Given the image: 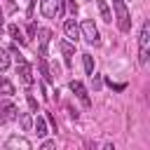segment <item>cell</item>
I'll list each match as a JSON object with an SVG mask.
<instances>
[{
    "label": "cell",
    "mask_w": 150,
    "mask_h": 150,
    "mask_svg": "<svg viewBox=\"0 0 150 150\" xmlns=\"http://www.w3.org/2000/svg\"><path fill=\"white\" fill-rule=\"evenodd\" d=\"M12 54H14V59H16V75L21 77V82L26 84V87H30L33 82H35V77H33V68H30V63L21 56V52L16 49V47H12L9 49Z\"/></svg>",
    "instance_id": "cell-1"
},
{
    "label": "cell",
    "mask_w": 150,
    "mask_h": 150,
    "mask_svg": "<svg viewBox=\"0 0 150 150\" xmlns=\"http://www.w3.org/2000/svg\"><path fill=\"white\" fill-rule=\"evenodd\" d=\"M110 2H112V9H115V16L112 19L117 21V28L122 33H129L131 30V14H129L124 0H110Z\"/></svg>",
    "instance_id": "cell-2"
},
{
    "label": "cell",
    "mask_w": 150,
    "mask_h": 150,
    "mask_svg": "<svg viewBox=\"0 0 150 150\" xmlns=\"http://www.w3.org/2000/svg\"><path fill=\"white\" fill-rule=\"evenodd\" d=\"M150 59V23L143 21L141 33H138V63L145 66Z\"/></svg>",
    "instance_id": "cell-3"
},
{
    "label": "cell",
    "mask_w": 150,
    "mask_h": 150,
    "mask_svg": "<svg viewBox=\"0 0 150 150\" xmlns=\"http://www.w3.org/2000/svg\"><path fill=\"white\" fill-rule=\"evenodd\" d=\"M80 38H84L89 45H94V47H98L101 45V33H98V28H96V23L91 21V19H84L82 23H80Z\"/></svg>",
    "instance_id": "cell-4"
},
{
    "label": "cell",
    "mask_w": 150,
    "mask_h": 150,
    "mask_svg": "<svg viewBox=\"0 0 150 150\" xmlns=\"http://www.w3.org/2000/svg\"><path fill=\"white\" fill-rule=\"evenodd\" d=\"M40 14L45 19H54L63 14V0H40Z\"/></svg>",
    "instance_id": "cell-5"
},
{
    "label": "cell",
    "mask_w": 150,
    "mask_h": 150,
    "mask_svg": "<svg viewBox=\"0 0 150 150\" xmlns=\"http://www.w3.org/2000/svg\"><path fill=\"white\" fill-rule=\"evenodd\" d=\"M19 117V108H16V103H12V101H2L0 103V127H5L7 122H12V120H16Z\"/></svg>",
    "instance_id": "cell-6"
},
{
    "label": "cell",
    "mask_w": 150,
    "mask_h": 150,
    "mask_svg": "<svg viewBox=\"0 0 150 150\" xmlns=\"http://www.w3.org/2000/svg\"><path fill=\"white\" fill-rule=\"evenodd\" d=\"M68 87H70V91H73V94H75V96L80 98V103H82V105H87V108L91 105L89 91H87V87H84V84H82L80 80H70V84H68Z\"/></svg>",
    "instance_id": "cell-7"
},
{
    "label": "cell",
    "mask_w": 150,
    "mask_h": 150,
    "mask_svg": "<svg viewBox=\"0 0 150 150\" xmlns=\"http://www.w3.org/2000/svg\"><path fill=\"white\" fill-rule=\"evenodd\" d=\"M63 33H66V40H68V42H73V45L80 40V26H77L75 16H70V19H66V21H63Z\"/></svg>",
    "instance_id": "cell-8"
},
{
    "label": "cell",
    "mask_w": 150,
    "mask_h": 150,
    "mask_svg": "<svg viewBox=\"0 0 150 150\" xmlns=\"http://www.w3.org/2000/svg\"><path fill=\"white\" fill-rule=\"evenodd\" d=\"M38 30V54L40 56H47V47H49V40H52V30L49 28H35Z\"/></svg>",
    "instance_id": "cell-9"
},
{
    "label": "cell",
    "mask_w": 150,
    "mask_h": 150,
    "mask_svg": "<svg viewBox=\"0 0 150 150\" xmlns=\"http://www.w3.org/2000/svg\"><path fill=\"white\" fill-rule=\"evenodd\" d=\"M5 148H7V150H16V148H21V150H30L33 143H30L26 136H9V138L5 141Z\"/></svg>",
    "instance_id": "cell-10"
},
{
    "label": "cell",
    "mask_w": 150,
    "mask_h": 150,
    "mask_svg": "<svg viewBox=\"0 0 150 150\" xmlns=\"http://www.w3.org/2000/svg\"><path fill=\"white\" fill-rule=\"evenodd\" d=\"M33 129H35V134H38V138H45L49 131H47V117L45 115H35V120H33Z\"/></svg>",
    "instance_id": "cell-11"
},
{
    "label": "cell",
    "mask_w": 150,
    "mask_h": 150,
    "mask_svg": "<svg viewBox=\"0 0 150 150\" xmlns=\"http://www.w3.org/2000/svg\"><path fill=\"white\" fill-rule=\"evenodd\" d=\"M59 49H61V54H63V61H66V66H70V63H73V54H75V47H73V42L63 40V42H59Z\"/></svg>",
    "instance_id": "cell-12"
},
{
    "label": "cell",
    "mask_w": 150,
    "mask_h": 150,
    "mask_svg": "<svg viewBox=\"0 0 150 150\" xmlns=\"http://www.w3.org/2000/svg\"><path fill=\"white\" fill-rule=\"evenodd\" d=\"M38 66H40V75L45 82H54V75L49 73V66H47V59L45 56H38Z\"/></svg>",
    "instance_id": "cell-13"
},
{
    "label": "cell",
    "mask_w": 150,
    "mask_h": 150,
    "mask_svg": "<svg viewBox=\"0 0 150 150\" xmlns=\"http://www.w3.org/2000/svg\"><path fill=\"white\" fill-rule=\"evenodd\" d=\"M96 5H98V12H101V19L103 21H112V12H110V7H108V0H96Z\"/></svg>",
    "instance_id": "cell-14"
},
{
    "label": "cell",
    "mask_w": 150,
    "mask_h": 150,
    "mask_svg": "<svg viewBox=\"0 0 150 150\" xmlns=\"http://www.w3.org/2000/svg\"><path fill=\"white\" fill-rule=\"evenodd\" d=\"M9 35H12V40H14V42L26 45V38H23V33H21V28H19L16 23H12V26H9Z\"/></svg>",
    "instance_id": "cell-15"
},
{
    "label": "cell",
    "mask_w": 150,
    "mask_h": 150,
    "mask_svg": "<svg viewBox=\"0 0 150 150\" xmlns=\"http://www.w3.org/2000/svg\"><path fill=\"white\" fill-rule=\"evenodd\" d=\"M9 63H12V59H9V49L0 47V73H5V70L9 68Z\"/></svg>",
    "instance_id": "cell-16"
},
{
    "label": "cell",
    "mask_w": 150,
    "mask_h": 150,
    "mask_svg": "<svg viewBox=\"0 0 150 150\" xmlns=\"http://www.w3.org/2000/svg\"><path fill=\"white\" fill-rule=\"evenodd\" d=\"M82 66H84V73L91 77L94 75V56L91 54H82Z\"/></svg>",
    "instance_id": "cell-17"
},
{
    "label": "cell",
    "mask_w": 150,
    "mask_h": 150,
    "mask_svg": "<svg viewBox=\"0 0 150 150\" xmlns=\"http://www.w3.org/2000/svg\"><path fill=\"white\" fill-rule=\"evenodd\" d=\"M0 94H5V96H12L14 94V84L7 77H2V75H0Z\"/></svg>",
    "instance_id": "cell-18"
},
{
    "label": "cell",
    "mask_w": 150,
    "mask_h": 150,
    "mask_svg": "<svg viewBox=\"0 0 150 150\" xmlns=\"http://www.w3.org/2000/svg\"><path fill=\"white\" fill-rule=\"evenodd\" d=\"M105 84H108L112 91H124V89H127V82H112L110 77H105Z\"/></svg>",
    "instance_id": "cell-19"
},
{
    "label": "cell",
    "mask_w": 150,
    "mask_h": 150,
    "mask_svg": "<svg viewBox=\"0 0 150 150\" xmlns=\"http://www.w3.org/2000/svg\"><path fill=\"white\" fill-rule=\"evenodd\" d=\"M26 98H28L30 110H33V112H38V101H35V96H33V94H26Z\"/></svg>",
    "instance_id": "cell-20"
},
{
    "label": "cell",
    "mask_w": 150,
    "mask_h": 150,
    "mask_svg": "<svg viewBox=\"0 0 150 150\" xmlns=\"http://www.w3.org/2000/svg\"><path fill=\"white\" fill-rule=\"evenodd\" d=\"M30 124H33V120H30L28 115H23V117H21V127H23V129L28 131V129H30Z\"/></svg>",
    "instance_id": "cell-21"
},
{
    "label": "cell",
    "mask_w": 150,
    "mask_h": 150,
    "mask_svg": "<svg viewBox=\"0 0 150 150\" xmlns=\"http://www.w3.org/2000/svg\"><path fill=\"white\" fill-rule=\"evenodd\" d=\"M42 150H49V148H56V141H42V145H40Z\"/></svg>",
    "instance_id": "cell-22"
},
{
    "label": "cell",
    "mask_w": 150,
    "mask_h": 150,
    "mask_svg": "<svg viewBox=\"0 0 150 150\" xmlns=\"http://www.w3.org/2000/svg\"><path fill=\"white\" fill-rule=\"evenodd\" d=\"M68 5H70V12H73V16H75V14H77V2H75V0H70Z\"/></svg>",
    "instance_id": "cell-23"
},
{
    "label": "cell",
    "mask_w": 150,
    "mask_h": 150,
    "mask_svg": "<svg viewBox=\"0 0 150 150\" xmlns=\"http://www.w3.org/2000/svg\"><path fill=\"white\" fill-rule=\"evenodd\" d=\"M2 28H5V21H2V9H0V33H2Z\"/></svg>",
    "instance_id": "cell-24"
}]
</instances>
